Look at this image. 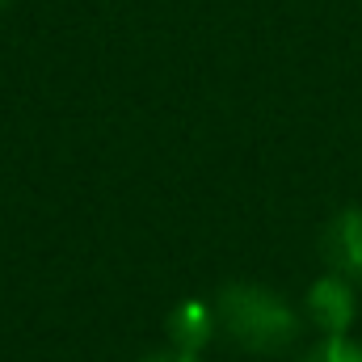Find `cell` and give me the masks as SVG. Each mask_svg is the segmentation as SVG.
<instances>
[{"label":"cell","instance_id":"obj_1","mask_svg":"<svg viewBox=\"0 0 362 362\" xmlns=\"http://www.w3.org/2000/svg\"><path fill=\"white\" fill-rule=\"evenodd\" d=\"M215 320L219 333L232 337L240 350L249 354H278L286 346H295L299 337V308L262 282H232L215 295Z\"/></svg>","mask_w":362,"mask_h":362},{"label":"cell","instance_id":"obj_2","mask_svg":"<svg viewBox=\"0 0 362 362\" xmlns=\"http://www.w3.org/2000/svg\"><path fill=\"white\" fill-rule=\"evenodd\" d=\"M303 320L320 337H350V329L358 320V286L333 270L320 274L303 295Z\"/></svg>","mask_w":362,"mask_h":362},{"label":"cell","instance_id":"obj_3","mask_svg":"<svg viewBox=\"0 0 362 362\" xmlns=\"http://www.w3.org/2000/svg\"><path fill=\"white\" fill-rule=\"evenodd\" d=\"M325 262L362 291V206H346L325 228Z\"/></svg>","mask_w":362,"mask_h":362},{"label":"cell","instance_id":"obj_4","mask_svg":"<svg viewBox=\"0 0 362 362\" xmlns=\"http://www.w3.org/2000/svg\"><path fill=\"white\" fill-rule=\"evenodd\" d=\"M219 333V320H215V303H198V299H185L169 312V346L198 354L211 337Z\"/></svg>","mask_w":362,"mask_h":362},{"label":"cell","instance_id":"obj_5","mask_svg":"<svg viewBox=\"0 0 362 362\" xmlns=\"http://www.w3.org/2000/svg\"><path fill=\"white\" fill-rule=\"evenodd\" d=\"M299 362H362V346L354 337H320Z\"/></svg>","mask_w":362,"mask_h":362},{"label":"cell","instance_id":"obj_6","mask_svg":"<svg viewBox=\"0 0 362 362\" xmlns=\"http://www.w3.org/2000/svg\"><path fill=\"white\" fill-rule=\"evenodd\" d=\"M139 362H198V354L177 350V346H165V350H152L148 358H139Z\"/></svg>","mask_w":362,"mask_h":362},{"label":"cell","instance_id":"obj_7","mask_svg":"<svg viewBox=\"0 0 362 362\" xmlns=\"http://www.w3.org/2000/svg\"><path fill=\"white\" fill-rule=\"evenodd\" d=\"M4 4H8V0H0V8H4Z\"/></svg>","mask_w":362,"mask_h":362}]
</instances>
